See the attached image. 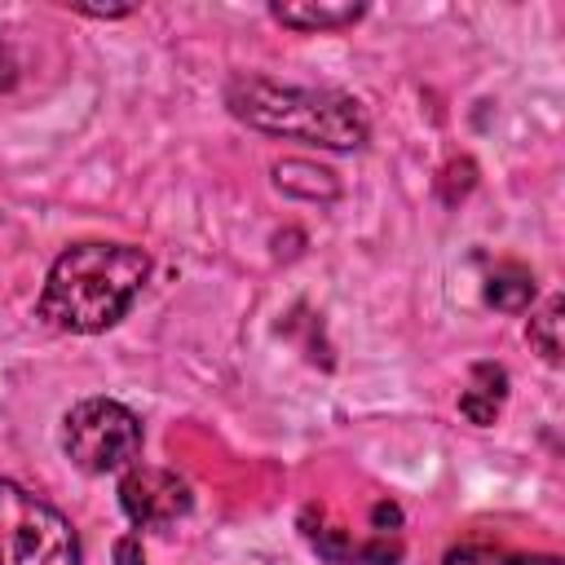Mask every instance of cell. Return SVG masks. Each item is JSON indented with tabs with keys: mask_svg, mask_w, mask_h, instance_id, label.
<instances>
[{
	"mask_svg": "<svg viewBox=\"0 0 565 565\" xmlns=\"http://www.w3.org/2000/svg\"><path fill=\"white\" fill-rule=\"evenodd\" d=\"M146 278H150V256L137 243H102V238L71 243L49 265L44 291L35 300V318H44L53 331L97 335L132 309Z\"/></svg>",
	"mask_w": 565,
	"mask_h": 565,
	"instance_id": "obj_1",
	"label": "cell"
},
{
	"mask_svg": "<svg viewBox=\"0 0 565 565\" xmlns=\"http://www.w3.org/2000/svg\"><path fill=\"white\" fill-rule=\"evenodd\" d=\"M225 106L238 124H247L265 137L309 141L322 150H362L371 137L366 110L340 88H309V84H274L265 75H234L225 84Z\"/></svg>",
	"mask_w": 565,
	"mask_h": 565,
	"instance_id": "obj_2",
	"label": "cell"
},
{
	"mask_svg": "<svg viewBox=\"0 0 565 565\" xmlns=\"http://www.w3.org/2000/svg\"><path fill=\"white\" fill-rule=\"evenodd\" d=\"M141 441H146L141 419L115 397H84L62 415V450L88 477L132 468Z\"/></svg>",
	"mask_w": 565,
	"mask_h": 565,
	"instance_id": "obj_3",
	"label": "cell"
},
{
	"mask_svg": "<svg viewBox=\"0 0 565 565\" xmlns=\"http://www.w3.org/2000/svg\"><path fill=\"white\" fill-rule=\"evenodd\" d=\"M0 565H79V534L53 503L0 481Z\"/></svg>",
	"mask_w": 565,
	"mask_h": 565,
	"instance_id": "obj_4",
	"label": "cell"
},
{
	"mask_svg": "<svg viewBox=\"0 0 565 565\" xmlns=\"http://www.w3.org/2000/svg\"><path fill=\"white\" fill-rule=\"evenodd\" d=\"M119 508L137 530H163V525H177L194 508V494L185 477L168 468L132 463L119 477Z\"/></svg>",
	"mask_w": 565,
	"mask_h": 565,
	"instance_id": "obj_5",
	"label": "cell"
},
{
	"mask_svg": "<svg viewBox=\"0 0 565 565\" xmlns=\"http://www.w3.org/2000/svg\"><path fill=\"white\" fill-rule=\"evenodd\" d=\"M503 402H508V371L494 366V362H477L472 366V384L459 393V415L468 424H477V428H490L499 419Z\"/></svg>",
	"mask_w": 565,
	"mask_h": 565,
	"instance_id": "obj_6",
	"label": "cell"
},
{
	"mask_svg": "<svg viewBox=\"0 0 565 565\" xmlns=\"http://www.w3.org/2000/svg\"><path fill=\"white\" fill-rule=\"evenodd\" d=\"M274 185L287 199H305V203H331L340 199V181L331 168L313 163V159H278L274 163Z\"/></svg>",
	"mask_w": 565,
	"mask_h": 565,
	"instance_id": "obj_7",
	"label": "cell"
},
{
	"mask_svg": "<svg viewBox=\"0 0 565 565\" xmlns=\"http://www.w3.org/2000/svg\"><path fill=\"white\" fill-rule=\"evenodd\" d=\"M362 4H318V0H291V4H269V18L291 26V31H344L362 18Z\"/></svg>",
	"mask_w": 565,
	"mask_h": 565,
	"instance_id": "obj_8",
	"label": "cell"
},
{
	"mask_svg": "<svg viewBox=\"0 0 565 565\" xmlns=\"http://www.w3.org/2000/svg\"><path fill=\"white\" fill-rule=\"evenodd\" d=\"M534 274L525 269V265H516V260H508V265H499L490 278H486V305H494V309H503V313H521V309H530L534 305Z\"/></svg>",
	"mask_w": 565,
	"mask_h": 565,
	"instance_id": "obj_9",
	"label": "cell"
},
{
	"mask_svg": "<svg viewBox=\"0 0 565 565\" xmlns=\"http://www.w3.org/2000/svg\"><path fill=\"white\" fill-rule=\"evenodd\" d=\"M561 322H565V300L561 296H552L539 313H530V327H525V335H530V344L543 353V362H561Z\"/></svg>",
	"mask_w": 565,
	"mask_h": 565,
	"instance_id": "obj_10",
	"label": "cell"
},
{
	"mask_svg": "<svg viewBox=\"0 0 565 565\" xmlns=\"http://www.w3.org/2000/svg\"><path fill=\"white\" fill-rule=\"evenodd\" d=\"M446 565H556V556H512L503 547H486V543H463L446 552Z\"/></svg>",
	"mask_w": 565,
	"mask_h": 565,
	"instance_id": "obj_11",
	"label": "cell"
},
{
	"mask_svg": "<svg viewBox=\"0 0 565 565\" xmlns=\"http://www.w3.org/2000/svg\"><path fill=\"white\" fill-rule=\"evenodd\" d=\"M472 185H477V168H472V159H450V163L441 168V199H446V203H459Z\"/></svg>",
	"mask_w": 565,
	"mask_h": 565,
	"instance_id": "obj_12",
	"label": "cell"
},
{
	"mask_svg": "<svg viewBox=\"0 0 565 565\" xmlns=\"http://www.w3.org/2000/svg\"><path fill=\"white\" fill-rule=\"evenodd\" d=\"M115 565H146V552H141V539H119L115 543Z\"/></svg>",
	"mask_w": 565,
	"mask_h": 565,
	"instance_id": "obj_13",
	"label": "cell"
},
{
	"mask_svg": "<svg viewBox=\"0 0 565 565\" xmlns=\"http://www.w3.org/2000/svg\"><path fill=\"white\" fill-rule=\"evenodd\" d=\"M18 84V57H13V49L0 40V93H9Z\"/></svg>",
	"mask_w": 565,
	"mask_h": 565,
	"instance_id": "obj_14",
	"label": "cell"
},
{
	"mask_svg": "<svg viewBox=\"0 0 565 565\" xmlns=\"http://www.w3.org/2000/svg\"><path fill=\"white\" fill-rule=\"evenodd\" d=\"M71 9L84 18H128L132 13V4H71Z\"/></svg>",
	"mask_w": 565,
	"mask_h": 565,
	"instance_id": "obj_15",
	"label": "cell"
}]
</instances>
